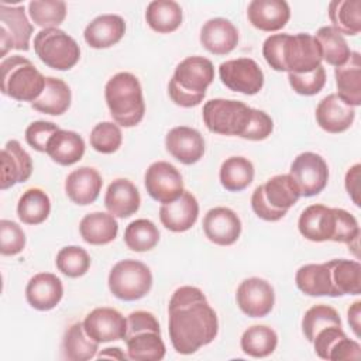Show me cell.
<instances>
[{"mask_svg":"<svg viewBox=\"0 0 361 361\" xmlns=\"http://www.w3.org/2000/svg\"><path fill=\"white\" fill-rule=\"evenodd\" d=\"M168 314L169 338L179 354H193L217 336V314L196 286L178 288L171 296Z\"/></svg>","mask_w":361,"mask_h":361,"instance_id":"1","label":"cell"},{"mask_svg":"<svg viewBox=\"0 0 361 361\" xmlns=\"http://www.w3.org/2000/svg\"><path fill=\"white\" fill-rule=\"evenodd\" d=\"M267 63L278 72L305 73L322 65V51L317 39L307 34H274L262 45Z\"/></svg>","mask_w":361,"mask_h":361,"instance_id":"2","label":"cell"},{"mask_svg":"<svg viewBox=\"0 0 361 361\" xmlns=\"http://www.w3.org/2000/svg\"><path fill=\"white\" fill-rule=\"evenodd\" d=\"M214 79V66L204 56H188L178 63L168 85L171 100L180 107H195L206 96Z\"/></svg>","mask_w":361,"mask_h":361,"instance_id":"3","label":"cell"},{"mask_svg":"<svg viewBox=\"0 0 361 361\" xmlns=\"http://www.w3.org/2000/svg\"><path fill=\"white\" fill-rule=\"evenodd\" d=\"M104 97L116 124L134 127L144 118L145 103L141 83L135 75L118 72L111 76L106 83Z\"/></svg>","mask_w":361,"mask_h":361,"instance_id":"4","label":"cell"},{"mask_svg":"<svg viewBox=\"0 0 361 361\" xmlns=\"http://www.w3.org/2000/svg\"><path fill=\"white\" fill-rule=\"evenodd\" d=\"M127 357L134 361H159L165 357L161 329L151 312L135 310L127 316V330L123 338Z\"/></svg>","mask_w":361,"mask_h":361,"instance_id":"5","label":"cell"},{"mask_svg":"<svg viewBox=\"0 0 361 361\" xmlns=\"http://www.w3.org/2000/svg\"><path fill=\"white\" fill-rule=\"evenodd\" d=\"M299 197L300 192L289 173L275 175L264 185L255 188L251 196V207L259 219L265 221H278Z\"/></svg>","mask_w":361,"mask_h":361,"instance_id":"6","label":"cell"},{"mask_svg":"<svg viewBox=\"0 0 361 361\" xmlns=\"http://www.w3.org/2000/svg\"><path fill=\"white\" fill-rule=\"evenodd\" d=\"M1 69V93L18 102H35L44 87L45 76L34 66V63L20 55L4 58L0 63Z\"/></svg>","mask_w":361,"mask_h":361,"instance_id":"7","label":"cell"},{"mask_svg":"<svg viewBox=\"0 0 361 361\" xmlns=\"http://www.w3.org/2000/svg\"><path fill=\"white\" fill-rule=\"evenodd\" d=\"M203 121L209 131L245 138L254 109L240 100L212 99L203 106Z\"/></svg>","mask_w":361,"mask_h":361,"instance_id":"8","label":"cell"},{"mask_svg":"<svg viewBox=\"0 0 361 361\" xmlns=\"http://www.w3.org/2000/svg\"><path fill=\"white\" fill-rule=\"evenodd\" d=\"M34 51L47 66L56 71H69L80 58L78 42L59 28H47L37 32Z\"/></svg>","mask_w":361,"mask_h":361,"instance_id":"9","label":"cell"},{"mask_svg":"<svg viewBox=\"0 0 361 361\" xmlns=\"http://www.w3.org/2000/svg\"><path fill=\"white\" fill-rule=\"evenodd\" d=\"M107 282L113 296L133 302L144 298L151 290L152 274L141 261L123 259L110 269Z\"/></svg>","mask_w":361,"mask_h":361,"instance_id":"10","label":"cell"},{"mask_svg":"<svg viewBox=\"0 0 361 361\" xmlns=\"http://www.w3.org/2000/svg\"><path fill=\"white\" fill-rule=\"evenodd\" d=\"M34 27L25 16L24 6L0 4V56H6L10 49L28 51Z\"/></svg>","mask_w":361,"mask_h":361,"instance_id":"11","label":"cell"},{"mask_svg":"<svg viewBox=\"0 0 361 361\" xmlns=\"http://www.w3.org/2000/svg\"><path fill=\"white\" fill-rule=\"evenodd\" d=\"M289 175L295 180L300 196L312 197L326 188L329 180V166L319 154L307 151L299 154L293 159Z\"/></svg>","mask_w":361,"mask_h":361,"instance_id":"12","label":"cell"},{"mask_svg":"<svg viewBox=\"0 0 361 361\" xmlns=\"http://www.w3.org/2000/svg\"><path fill=\"white\" fill-rule=\"evenodd\" d=\"M219 76L226 87L248 96L257 94L264 86V73L251 58H237L220 63Z\"/></svg>","mask_w":361,"mask_h":361,"instance_id":"13","label":"cell"},{"mask_svg":"<svg viewBox=\"0 0 361 361\" xmlns=\"http://www.w3.org/2000/svg\"><path fill=\"white\" fill-rule=\"evenodd\" d=\"M144 185L148 195L162 204L176 200L183 193L180 172L166 161H157L148 166Z\"/></svg>","mask_w":361,"mask_h":361,"instance_id":"14","label":"cell"},{"mask_svg":"<svg viewBox=\"0 0 361 361\" xmlns=\"http://www.w3.org/2000/svg\"><path fill=\"white\" fill-rule=\"evenodd\" d=\"M299 233L309 241H336L338 230V209L324 204L307 206L298 221Z\"/></svg>","mask_w":361,"mask_h":361,"instance_id":"15","label":"cell"},{"mask_svg":"<svg viewBox=\"0 0 361 361\" xmlns=\"http://www.w3.org/2000/svg\"><path fill=\"white\" fill-rule=\"evenodd\" d=\"M240 310L250 317H264L271 313L275 303L272 285L262 278H247L237 288L235 293Z\"/></svg>","mask_w":361,"mask_h":361,"instance_id":"16","label":"cell"},{"mask_svg":"<svg viewBox=\"0 0 361 361\" xmlns=\"http://www.w3.org/2000/svg\"><path fill=\"white\" fill-rule=\"evenodd\" d=\"M316 354L323 360H360L361 347L357 341L350 340L341 326H327L317 331L312 341Z\"/></svg>","mask_w":361,"mask_h":361,"instance_id":"17","label":"cell"},{"mask_svg":"<svg viewBox=\"0 0 361 361\" xmlns=\"http://www.w3.org/2000/svg\"><path fill=\"white\" fill-rule=\"evenodd\" d=\"M83 329L99 344L117 341L126 336L127 319L113 307H96L85 317Z\"/></svg>","mask_w":361,"mask_h":361,"instance_id":"18","label":"cell"},{"mask_svg":"<svg viewBox=\"0 0 361 361\" xmlns=\"http://www.w3.org/2000/svg\"><path fill=\"white\" fill-rule=\"evenodd\" d=\"M204 235L217 245H231L241 234V220L228 207H213L203 219Z\"/></svg>","mask_w":361,"mask_h":361,"instance_id":"19","label":"cell"},{"mask_svg":"<svg viewBox=\"0 0 361 361\" xmlns=\"http://www.w3.org/2000/svg\"><path fill=\"white\" fill-rule=\"evenodd\" d=\"M166 151L180 164H196L204 154V140L202 134L192 127L178 126L169 130L165 137Z\"/></svg>","mask_w":361,"mask_h":361,"instance_id":"20","label":"cell"},{"mask_svg":"<svg viewBox=\"0 0 361 361\" xmlns=\"http://www.w3.org/2000/svg\"><path fill=\"white\" fill-rule=\"evenodd\" d=\"M32 173V159L17 140H10L1 149L0 189L6 190L16 183L28 180Z\"/></svg>","mask_w":361,"mask_h":361,"instance_id":"21","label":"cell"},{"mask_svg":"<svg viewBox=\"0 0 361 361\" xmlns=\"http://www.w3.org/2000/svg\"><path fill=\"white\" fill-rule=\"evenodd\" d=\"M355 118V110L337 93L327 94L316 107V121L327 133L338 134L348 130Z\"/></svg>","mask_w":361,"mask_h":361,"instance_id":"22","label":"cell"},{"mask_svg":"<svg viewBox=\"0 0 361 361\" xmlns=\"http://www.w3.org/2000/svg\"><path fill=\"white\" fill-rule=\"evenodd\" d=\"M247 17L257 30L275 32L289 21L290 8L285 0H252L247 7Z\"/></svg>","mask_w":361,"mask_h":361,"instance_id":"23","label":"cell"},{"mask_svg":"<svg viewBox=\"0 0 361 361\" xmlns=\"http://www.w3.org/2000/svg\"><path fill=\"white\" fill-rule=\"evenodd\" d=\"M199 216V203L196 197L183 190L173 202L164 203L159 207V220L165 228L173 233H183L193 227Z\"/></svg>","mask_w":361,"mask_h":361,"instance_id":"24","label":"cell"},{"mask_svg":"<svg viewBox=\"0 0 361 361\" xmlns=\"http://www.w3.org/2000/svg\"><path fill=\"white\" fill-rule=\"evenodd\" d=\"M63 296L62 281L51 272L34 275L25 288V298L31 307L45 312L54 309Z\"/></svg>","mask_w":361,"mask_h":361,"instance_id":"25","label":"cell"},{"mask_svg":"<svg viewBox=\"0 0 361 361\" xmlns=\"http://www.w3.org/2000/svg\"><path fill=\"white\" fill-rule=\"evenodd\" d=\"M200 44L210 54L227 55L238 44V30L227 18H210L200 30Z\"/></svg>","mask_w":361,"mask_h":361,"instance_id":"26","label":"cell"},{"mask_svg":"<svg viewBox=\"0 0 361 361\" xmlns=\"http://www.w3.org/2000/svg\"><path fill=\"white\" fill-rule=\"evenodd\" d=\"M102 186V176L92 166H80L72 171L65 180V192L68 197L79 206L93 203L99 197Z\"/></svg>","mask_w":361,"mask_h":361,"instance_id":"27","label":"cell"},{"mask_svg":"<svg viewBox=\"0 0 361 361\" xmlns=\"http://www.w3.org/2000/svg\"><path fill=\"white\" fill-rule=\"evenodd\" d=\"M140 192L131 180L120 178L109 185L104 196V206L114 217L127 219L140 209Z\"/></svg>","mask_w":361,"mask_h":361,"instance_id":"28","label":"cell"},{"mask_svg":"<svg viewBox=\"0 0 361 361\" xmlns=\"http://www.w3.org/2000/svg\"><path fill=\"white\" fill-rule=\"evenodd\" d=\"M126 32V23L117 14H102L92 20L83 32L85 41L94 49L116 45Z\"/></svg>","mask_w":361,"mask_h":361,"instance_id":"29","label":"cell"},{"mask_svg":"<svg viewBox=\"0 0 361 361\" xmlns=\"http://www.w3.org/2000/svg\"><path fill=\"white\" fill-rule=\"evenodd\" d=\"M337 94L355 107L361 104V55L351 52L347 62L334 69Z\"/></svg>","mask_w":361,"mask_h":361,"instance_id":"30","label":"cell"},{"mask_svg":"<svg viewBox=\"0 0 361 361\" xmlns=\"http://www.w3.org/2000/svg\"><path fill=\"white\" fill-rule=\"evenodd\" d=\"M85 148V141L78 133L59 128L49 138L45 152L58 165L69 166L82 159Z\"/></svg>","mask_w":361,"mask_h":361,"instance_id":"31","label":"cell"},{"mask_svg":"<svg viewBox=\"0 0 361 361\" xmlns=\"http://www.w3.org/2000/svg\"><path fill=\"white\" fill-rule=\"evenodd\" d=\"M79 231L85 243L90 245H106L117 237L118 223L110 213L94 212L80 220Z\"/></svg>","mask_w":361,"mask_h":361,"instance_id":"32","label":"cell"},{"mask_svg":"<svg viewBox=\"0 0 361 361\" xmlns=\"http://www.w3.org/2000/svg\"><path fill=\"white\" fill-rule=\"evenodd\" d=\"M330 268L333 298L344 295L361 293V265L354 259H330L327 261Z\"/></svg>","mask_w":361,"mask_h":361,"instance_id":"33","label":"cell"},{"mask_svg":"<svg viewBox=\"0 0 361 361\" xmlns=\"http://www.w3.org/2000/svg\"><path fill=\"white\" fill-rule=\"evenodd\" d=\"M71 89L59 78H45V87L41 96L31 103L32 109L49 116H61L71 106Z\"/></svg>","mask_w":361,"mask_h":361,"instance_id":"34","label":"cell"},{"mask_svg":"<svg viewBox=\"0 0 361 361\" xmlns=\"http://www.w3.org/2000/svg\"><path fill=\"white\" fill-rule=\"evenodd\" d=\"M296 286L307 296H333L330 268L327 262L306 264L295 276Z\"/></svg>","mask_w":361,"mask_h":361,"instance_id":"35","label":"cell"},{"mask_svg":"<svg viewBox=\"0 0 361 361\" xmlns=\"http://www.w3.org/2000/svg\"><path fill=\"white\" fill-rule=\"evenodd\" d=\"M145 21L155 32H173L182 24V8L173 0H154L147 6Z\"/></svg>","mask_w":361,"mask_h":361,"instance_id":"36","label":"cell"},{"mask_svg":"<svg viewBox=\"0 0 361 361\" xmlns=\"http://www.w3.org/2000/svg\"><path fill=\"white\" fill-rule=\"evenodd\" d=\"M331 27L341 35H357L361 31V1L333 0L329 3Z\"/></svg>","mask_w":361,"mask_h":361,"instance_id":"37","label":"cell"},{"mask_svg":"<svg viewBox=\"0 0 361 361\" xmlns=\"http://www.w3.org/2000/svg\"><path fill=\"white\" fill-rule=\"evenodd\" d=\"M49 212V196L39 188L27 189L17 203V216L24 224H41L48 219Z\"/></svg>","mask_w":361,"mask_h":361,"instance_id":"38","label":"cell"},{"mask_svg":"<svg viewBox=\"0 0 361 361\" xmlns=\"http://www.w3.org/2000/svg\"><path fill=\"white\" fill-rule=\"evenodd\" d=\"M99 350V343L90 338L85 329L83 323L76 322L65 331L62 341L63 357L69 361H86L96 355Z\"/></svg>","mask_w":361,"mask_h":361,"instance_id":"39","label":"cell"},{"mask_svg":"<svg viewBox=\"0 0 361 361\" xmlns=\"http://www.w3.org/2000/svg\"><path fill=\"white\" fill-rule=\"evenodd\" d=\"M254 165L244 157H230L220 166V183L228 192H241L254 179Z\"/></svg>","mask_w":361,"mask_h":361,"instance_id":"40","label":"cell"},{"mask_svg":"<svg viewBox=\"0 0 361 361\" xmlns=\"http://www.w3.org/2000/svg\"><path fill=\"white\" fill-rule=\"evenodd\" d=\"M240 345L244 354L254 358H264L275 351L278 336L274 329L264 324H255L243 333Z\"/></svg>","mask_w":361,"mask_h":361,"instance_id":"41","label":"cell"},{"mask_svg":"<svg viewBox=\"0 0 361 361\" xmlns=\"http://www.w3.org/2000/svg\"><path fill=\"white\" fill-rule=\"evenodd\" d=\"M314 38L317 39L322 51V59L331 66H341L350 58V47L344 37L333 27L326 25L317 30Z\"/></svg>","mask_w":361,"mask_h":361,"instance_id":"42","label":"cell"},{"mask_svg":"<svg viewBox=\"0 0 361 361\" xmlns=\"http://www.w3.org/2000/svg\"><path fill=\"white\" fill-rule=\"evenodd\" d=\"M159 241V231L157 226L148 219H137L131 221L124 230L126 245L135 252L152 250Z\"/></svg>","mask_w":361,"mask_h":361,"instance_id":"43","label":"cell"},{"mask_svg":"<svg viewBox=\"0 0 361 361\" xmlns=\"http://www.w3.org/2000/svg\"><path fill=\"white\" fill-rule=\"evenodd\" d=\"M28 14L42 30L58 28L66 17V4L61 0H32L28 4Z\"/></svg>","mask_w":361,"mask_h":361,"instance_id":"44","label":"cell"},{"mask_svg":"<svg viewBox=\"0 0 361 361\" xmlns=\"http://www.w3.org/2000/svg\"><path fill=\"white\" fill-rule=\"evenodd\" d=\"M341 326V319L337 310L327 305H316L306 310L302 319V331L307 341H313L317 331L327 326Z\"/></svg>","mask_w":361,"mask_h":361,"instance_id":"45","label":"cell"},{"mask_svg":"<svg viewBox=\"0 0 361 361\" xmlns=\"http://www.w3.org/2000/svg\"><path fill=\"white\" fill-rule=\"evenodd\" d=\"M58 271L69 278H79L90 268V257L86 250L78 245H68L58 251L55 259Z\"/></svg>","mask_w":361,"mask_h":361,"instance_id":"46","label":"cell"},{"mask_svg":"<svg viewBox=\"0 0 361 361\" xmlns=\"http://www.w3.org/2000/svg\"><path fill=\"white\" fill-rule=\"evenodd\" d=\"M123 142V134L118 124L102 121L96 124L90 133V145L100 154L116 152Z\"/></svg>","mask_w":361,"mask_h":361,"instance_id":"47","label":"cell"},{"mask_svg":"<svg viewBox=\"0 0 361 361\" xmlns=\"http://www.w3.org/2000/svg\"><path fill=\"white\" fill-rule=\"evenodd\" d=\"M288 80L290 87L302 96L317 94L326 85V71L320 65L310 72L305 73H289Z\"/></svg>","mask_w":361,"mask_h":361,"instance_id":"48","label":"cell"},{"mask_svg":"<svg viewBox=\"0 0 361 361\" xmlns=\"http://www.w3.org/2000/svg\"><path fill=\"white\" fill-rule=\"evenodd\" d=\"M25 247V233L18 223L0 220V252L1 255H17Z\"/></svg>","mask_w":361,"mask_h":361,"instance_id":"49","label":"cell"},{"mask_svg":"<svg viewBox=\"0 0 361 361\" xmlns=\"http://www.w3.org/2000/svg\"><path fill=\"white\" fill-rule=\"evenodd\" d=\"M59 130V127L52 121L37 120L31 123L25 130V141L35 151L45 152L49 138Z\"/></svg>","mask_w":361,"mask_h":361,"instance_id":"50","label":"cell"},{"mask_svg":"<svg viewBox=\"0 0 361 361\" xmlns=\"http://www.w3.org/2000/svg\"><path fill=\"white\" fill-rule=\"evenodd\" d=\"M360 169L361 165L355 164L353 165L347 173H345V189L350 195V197L353 199V202L360 206V199H358V180H360Z\"/></svg>","mask_w":361,"mask_h":361,"instance_id":"51","label":"cell"},{"mask_svg":"<svg viewBox=\"0 0 361 361\" xmlns=\"http://www.w3.org/2000/svg\"><path fill=\"white\" fill-rule=\"evenodd\" d=\"M348 314V324L350 327L353 329L354 334L357 337H360V327H361V323H360V316H361V302L357 300L353 303V306L348 309L347 312Z\"/></svg>","mask_w":361,"mask_h":361,"instance_id":"52","label":"cell"},{"mask_svg":"<svg viewBox=\"0 0 361 361\" xmlns=\"http://www.w3.org/2000/svg\"><path fill=\"white\" fill-rule=\"evenodd\" d=\"M99 358H114V360H126V358H128L123 351H121V348H118V347H109V348H104L103 351H100L99 353V355H97Z\"/></svg>","mask_w":361,"mask_h":361,"instance_id":"53","label":"cell"}]
</instances>
